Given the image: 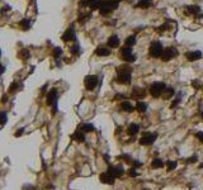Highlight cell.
<instances>
[{"label":"cell","mask_w":203,"mask_h":190,"mask_svg":"<svg viewBox=\"0 0 203 190\" xmlns=\"http://www.w3.org/2000/svg\"><path fill=\"white\" fill-rule=\"evenodd\" d=\"M131 67L128 65H122L117 67V77L116 81L123 85H130L131 84Z\"/></svg>","instance_id":"1"},{"label":"cell","mask_w":203,"mask_h":190,"mask_svg":"<svg viewBox=\"0 0 203 190\" xmlns=\"http://www.w3.org/2000/svg\"><path fill=\"white\" fill-rule=\"evenodd\" d=\"M118 5H119V0H103L100 8H99V13H100V15L106 17L112 12H114Z\"/></svg>","instance_id":"2"},{"label":"cell","mask_w":203,"mask_h":190,"mask_svg":"<svg viewBox=\"0 0 203 190\" xmlns=\"http://www.w3.org/2000/svg\"><path fill=\"white\" fill-rule=\"evenodd\" d=\"M46 103H47V105L48 107H52V109H53V114L57 112V99H59V93H57V90H56L55 88H52L48 91V94H47V96H46Z\"/></svg>","instance_id":"3"},{"label":"cell","mask_w":203,"mask_h":190,"mask_svg":"<svg viewBox=\"0 0 203 190\" xmlns=\"http://www.w3.org/2000/svg\"><path fill=\"white\" fill-rule=\"evenodd\" d=\"M166 88L168 86L164 83H154V84L150 85V94L152 95L154 98H159V96H161V95L164 94Z\"/></svg>","instance_id":"4"},{"label":"cell","mask_w":203,"mask_h":190,"mask_svg":"<svg viewBox=\"0 0 203 190\" xmlns=\"http://www.w3.org/2000/svg\"><path fill=\"white\" fill-rule=\"evenodd\" d=\"M119 55H121V58L126 61V62H135L136 61V55L132 53V48L131 47H123L121 48L119 51Z\"/></svg>","instance_id":"5"},{"label":"cell","mask_w":203,"mask_h":190,"mask_svg":"<svg viewBox=\"0 0 203 190\" xmlns=\"http://www.w3.org/2000/svg\"><path fill=\"white\" fill-rule=\"evenodd\" d=\"M158 138V133H151V132H146L142 134V137L140 138V145L142 146H151Z\"/></svg>","instance_id":"6"},{"label":"cell","mask_w":203,"mask_h":190,"mask_svg":"<svg viewBox=\"0 0 203 190\" xmlns=\"http://www.w3.org/2000/svg\"><path fill=\"white\" fill-rule=\"evenodd\" d=\"M103 0H80L79 1V7L80 8H89L90 10H95V9L100 8Z\"/></svg>","instance_id":"7"},{"label":"cell","mask_w":203,"mask_h":190,"mask_svg":"<svg viewBox=\"0 0 203 190\" xmlns=\"http://www.w3.org/2000/svg\"><path fill=\"white\" fill-rule=\"evenodd\" d=\"M178 55H179V52L175 47H166V48H164V52L160 58L165 61V62H168V61H170L171 58H175Z\"/></svg>","instance_id":"8"},{"label":"cell","mask_w":203,"mask_h":190,"mask_svg":"<svg viewBox=\"0 0 203 190\" xmlns=\"http://www.w3.org/2000/svg\"><path fill=\"white\" fill-rule=\"evenodd\" d=\"M163 52H164L163 45L160 43L159 41H155L150 45V55L152 57H161Z\"/></svg>","instance_id":"9"},{"label":"cell","mask_w":203,"mask_h":190,"mask_svg":"<svg viewBox=\"0 0 203 190\" xmlns=\"http://www.w3.org/2000/svg\"><path fill=\"white\" fill-rule=\"evenodd\" d=\"M98 81H99V79L97 75H88V76H85V79H84V85H85L86 90H94L98 85Z\"/></svg>","instance_id":"10"},{"label":"cell","mask_w":203,"mask_h":190,"mask_svg":"<svg viewBox=\"0 0 203 190\" xmlns=\"http://www.w3.org/2000/svg\"><path fill=\"white\" fill-rule=\"evenodd\" d=\"M61 38H62L64 42H69V41H76V33H75V26L71 24L67 29H66V32L64 33L62 36H61Z\"/></svg>","instance_id":"11"},{"label":"cell","mask_w":203,"mask_h":190,"mask_svg":"<svg viewBox=\"0 0 203 190\" xmlns=\"http://www.w3.org/2000/svg\"><path fill=\"white\" fill-rule=\"evenodd\" d=\"M99 179H100V181H102L103 184H108V185H113V184H114V180H116V178L113 176L111 172H108V171H106V172L100 174Z\"/></svg>","instance_id":"12"},{"label":"cell","mask_w":203,"mask_h":190,"mask_svg":"<svg viewBox=\"0 0 203 190\" xmlns=\"http://www.w3.org/2000/svg\"><path fill=\"white\" fill-rule=\"evenodd\" d=\"M107 171H108V172H111L116 179L119 178V176H122V175L125 174V170H123V167H122V166H109Z\"/></svg>","instance_id":"13"},{"label":"cell","mask_w":203,"mask_h":190,"mask_svg":"<svg viewBox=\"0 0 203 190\" xmlns=\"http://www.w3.org/2000/svg\"><path fill=\"white\" fill-rule=\"evenodd\" d=\"M185 57L188 61H198L202 58V52L201 51H192V52H187Z\"/></svg>","instance_id":"14"},{"label":"cell","mask_w":203,"mask_h":190,"mask_svg":"<svg viewBox=\"0 0 203 190\" xmlns=\"http://www.w3.org/2000/svg\"><path fill=\"white\" fill-rule=\"evenodd\" d=\"M119 43H121V41L116 34L111 36L109 38H108V42H107V45H108L109 48H117V47L119 46Z\"/></svg>","instance_id":"15"},{"label":"cell","mask_w":203,"mask_h":190,"mask_svg":"<svg viewBox=\"0 0 203 190\" xmlns=\"http://www.w3.org/2000/svg\"><path fill=\"white\" fill-rule=\"evenodd\" d=\"M145 95H146V91L144 89L136 86V88H133V90H132L131 96L135 98V99H142V98H145Z\"/></svg>","instance_id":"16"},{"label":"cell","mask_w":203,"mask_h":190,"mask_svg":"<svg viewBox=\"0 0 203 190\" xmlns=\"http://www.w3.org/2000/svg\"><path fill=\"white\" fill-rule=\"evenodd\" d=\"M95 55H98V56H109L111 55V50L107 48L106 46H99L95 50Z\"/></svg>","instance_id":"17"},{"label":"cell","mask_w":203,"mask_h":190,"mask_svg":"<svg viewBox=\"0 0 203 190\" xmlns=\"http://www.w3.org/2000/svg\"><path fill=\"white\" fill-rule=\"evenodd\" d=\"M139 131H140V126L136 124V123H131V124L128 126V128H127V133H128L130 136L137 134Z\"/></svg>","instance_id":"18"},{"label":"cell","mask_w":203,"mask_h":190,"mask_svg":"<svg viewBox=\"0 0 203 190\" xmlns=\"http://www.w3.org/2000/svg\"><path fill=\"white\" fill-rule=\"evenodd\" d=\"M121 109H122L123 112L131 113V112H133V110H135L136 107L132 105V104H131L130 102H122V104H121Z\"/></svg>","instance_id":"19"},{"label":"cell","mask_w":203,"mask_h":190,"mask_svg":"<svg viewBox=\"0 0 203 190\" xmlns=\"http://www.w3.org/2000/svg\"><path fill=\"white\" fill-rule=\"evenodd\" d=\"M185 10L188 14H198V13H201V7L199 5H188V7H185Z\"/></svg>","instance_id":"20"},{"label":"cell","mask_w":203,"mask_h":190,"mask_svg":"<svg viewBox=\"0 0 203 190\" xmlns=\"http://www.w3.org/2000/svg\"><path fill=\"white\" fill-rule=\"evenodd\" d=\"M71 138L75 140V141H78V142H84V141H85V136H84V133L81 131H76L71 136Z\"/></svg>","instance_id":"21"},{"label":"cell","mask_w":203,"mask_h":190,"mask_svg":"<svg viewBox=\"0 0 203 190\" xmlns=\"http://www.w3.org/2000/svg\"><path fill=\"white\" fill-rule=\"evenodd\" d=\"M151 4H152V0H140V1L136 4V8H144V9H146V8H149Z\"/></svg>","instance_id":"22"},{"label":"cell","mask_w":203,"mask_h":190,"mask_svg":"<svg viewBox=\"0 0 203 190\" xmlns=\"http://www.w3.org/2000/svg\"><path fill=\"white\" fill-rule=\"evenodd\" d=\"M164 166V161L161 159H155L152 160V162H151V167L152 169H160Z\"/></svg>","instance_id":"23"},{"label":"cell","mask_w":203,"mask_h":190,"mask_svg":"<svg viewBox=\"0 0 203 190\" xmlns=\"http://www.w3.org/2000/svg\"><path fill=\"white\" fill-rule=\"evenodd\" d=\"M125 45H126V47H132V46H135L136 45V37L135 36H128L125 39Z\"/></svg>","instance_id":"24"},{"label":"cell","mask_w":203,"mask_h":190,"mask_svg":"<svg viewBox=\"0 0 203 190\" xmlns=\"http://www.w3.org/2000/svg\"><path fill=\"white\" fill-rule=\"evenodd\" d=\"M174 93H175L174 88H166V89H165V91H164V94H163V98L164 99H170L174 95Z\"/></svg>","instance_id":"25"},{"label":"cell","mask_w":203,"mask_h":190,"mask_svg":"<svg viewBox=\"0 0 203 190\" xmlns=\"http://www.w3.org/2000/svg\"><path fill=\"white\" fill-rule=\"evenodd\" d=\"M136 109H137L140 113H145L146 110H147V104L144 103V102H137V104H136Z\"/></svg>","instance_id":"26"},{"label":"cell","mask_w":203,"mask_h":190,"mask_svg":"<svg viewBox=\"0 0 203 190\" xmlns=\"http://www.w3.org/2000/svg\"><path fill=\"white\" fill-rule=\"evenodd\" d=\"M92 17V13H86V14H80L79 15V23H84V22H86L89 18Z\"/></svg>","instance_id":"27"},{"label":"cell","mask_w":203,"mask_h":190,"mask_svg":"<svg viewBox=\"0 0 203 190\" xmlns=\"http://www.w3.org/2000/svg\"><path fill=\"white\" fill-rule=\"evenodd\" d=\"M81 131H83V132H93V131H94V126L90 124V123L83 124V126H81Z\"/></svg>","instance_id":"28"},{"label":"cell","mask_w":203,"mask_h":190,"mask_svg":"<svg viewBox=\"0 0 203 190\" xmlns=\"http://www.w3.org/2000/svg\"><path fill=\"white\" fill-rule=\"evenodd\" d=\"M52 55H53V57H55L56 60H59V57L62 55V50H61L60 47H55L53 51H52Z\"/></svg>","instance_id":"29"},{"label":"cell","mask_w":203,"mask_h":190,"mask_svg":"<svg viewBox=\"0 0 203 190\" xmlns=\"http://www.w3.org/2000/svg\"><path fill=\"white\" fill-rule=\"evenodd\" d=\"M19 57H21V58H23V60L29 58V51H28L27 48L22 50V51H21V53H19Z\"/></svg>","instance_id":"30"},{"label":"cell","mask_w":203,"mask_h":190,"mask_svg":"<svg viewBox=\"0 0 203 190\" xmlns=\"http://www.w3.org/2000/svg\"><path fill=\"white\" fill-rule=\"evenodd\" d=\"M70 52H71L73 55H79L80 53V47H79V45H74V46L70 47Z\"/></svg>","instance_id":"31"},{"label":"cell","mask_w":203,"mask_h":190,"mask_svg":"<svg viewBox=\"0 0 203 190\" xmlns=\"http://www.w3.org/2000/svg\"><path fill=\"white\" fill-rule=\"evenodd\" d=\"M21 24L23 26V29H29L31 28V20L29 19H23L21 22Z\"/></svg>","instance_id":"32"},{"label":"cell","mask_w":203,"mask_h":190,"mask_svg":"<svg viewBox=\"0 0 203 190\" xmlns=\"http://www.w3.org/2000/svg\"><path fill=\"white\" fill-rule=\"evenodd\" d=\"M177 167V162L175 161H168L166 162V169H168V171H171V170H174Z\"/></svg>","instance_id":"33"},{"label":"cell","mask_w":203,"mask_h":190,"mask_svg":"<svg viewBox=\"0 0 203 190\" xmlns=\"http://www.w3.org/2000/svg\"><path fill=\"white\" fill-rule=\"evenodd\" d=\"M18 88H21V85L18 84V83L14 81V83L10 85V86H9V93H14V91H17Z\"/></svg>","instance_id":"34"},{"label":"cell","mask_w":203,"mask_h":190,"mask_svg":"<svg viewBox=\"0 0 203 190\" xmlns=\"http://www.w3.org/2000/svg\"><path fill=\"white\" fill-rule=\"evenodd\" d=\"M180 96H182V93H178V96L175 98V100H174V102L171 103V105H170V108H171V109H173V108H175V107L178 105V104L180 103Z\"/></svg>","instance_id":"35"},{"label":"cell","mask_w":203,"mask_h":190,"mask_svg":"<svg viewBox=\"0 0 203 190\" xmlns=\"http://www.w3.org/2000/svg\"><path fill=\"white\" fill-rule=\"evenodd\" d=\"M7 123V113L1 112V126H4Z\"/></svg>","instance_id":"36"},{"label":"cell","mask_w":203,"mask_h":190,"mask_svg":"<svg viewBox=\"0 0 203 190\" xmlns=\"http://www.w3.org/2000/svg\"><path fill=\"white\" fill-rule=\"evenodd\" d=\"M137 171H136V169L135 167H132L131 170H130V176H133V178H136V176H137Z\"/></svg>","instance_id":"37"},{"label":"cell","mask_w":203,"mask_h":190,"mask_svg":"<svg viewBox=\"0 0 203 190\" xmlns=\"http://www.w3.org/2000/svg\"><path fill=\"white\" fill-rule=\"evenodd\" d=\"M192 85H193V86H196L197 89H199V88L202 86V83H201V81H198V80H196V81H193V83H192Z\"/></svg>","instance_id":"38"},{"label":"cell","mask_w":203,"mask_h":190,"mask_svg":"<svg viewBox=\"0 0 203 190\" xmlns=\"http://www.w3.org/2000/svg\"><path fill=\"white\" fill-rule=\"evenodd\" d=\"M196 137L199 140V142H202V143H203V132H198L196 134Z\"/></svg>","instance_id":"39"},{"label":"cell","mask_w":203,"mask_h":190,"mask_svg":"<svg viewBox=\"0 0 203 190\" xmlns=\"http://www.w3.org/2000/svg\"><path fill=\"white\" fill-rule=\"evenodd\" d=\"M23 132H24V128H19V131H17V132H15V137L22 136V134H23Z\"/></svg>","instance_id":"40"},{"label":"cell","mask_w":203,"mask_h":190,"mask_svg":"<svg viewBox=\"0 0 203 190\" xmlns=\"http://www.w3.org/2000/svg\"><path fill=\"white\" fill-rule=\"evenodd\" d=\"M121 99H126L125 95H121V94H117L114 96V100H121Z\"/></svg>","instance_id":"41"},{"label":"cell","mask_w":203,"mask_h":190,"mask_svg":"<svg viewBox=\"0 0 203 190\" xmlns=\"http://www.w3.org/2000/svg\"><path fill=\"white\" fill-rule=\"evenodd\" d=\"M23 190H34V186H32V185H24Z\"/></svg>","instance_id":"42"},{"label":"cell","mask_w":203,"mask_h":190,"mask_svg":"<svg viewBox=\"0 0 203 190\" xmlns=\"http://www.w3.org/2000/svg\"><path fill=\"white\" fill-rule=\"evenodd\" d=\"M188 162H197V156H193V157H191L189 160H188Z\"/></svg>","instance_id":"43"},{"label":"cell","mask_w":203,"mask_h":190,"mask_svg":"<svg viewBox=\"0 0 203 190\" xmlns=\"http://www.w3.org/2000/svg\"><path fill=\"white\" fill-rule=\"evenodd\" d=\"M139 166H141V162H140V161H133V167L136 169V167H139Z\"/></svg>","instance_id":"44"},{"label":"cell","mask_w":203,"mask_h":190,"mask_svg":"<svg viewBox=\"0 0 203 190\" xmlns=\"http://www.w3.org/2000/svg\"><path fill=\"white\" fill-rule=\"evenodd\" d=\"M142 190H149V189H142Z\"/></svg>","instance_id":"45"},{"label":"cell","mask_w":203,"mask_h":190,"mask_svg":"<svg viewBox=\"0 0 203 190\" xmlns=\"http://www.w3.org/2000/svg\"><path fill=\"white\" fill-rule=\"evenodd\" d=\"M119 1H121V0H119Z\"/></svg>","instance_id":"46"}]
</instances>
